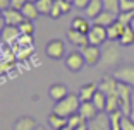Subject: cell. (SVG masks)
Listing matches in <instances>:
<instances>
[{
  "instance_id": "6da1fadb",
  "label": "cell",
  "mask_w": 134,
  "mask_h": 130,
  "mask_svg": "<svg viewBox=\"0 0 134 130\" xmlns=\"http://www.w3.org/2000/svg\"><path fill=\"white\" fill-rule=\"evenodd\" d=\"M79 106H81L79 96L69 92L64 99H60V101H57L55 104H53V110L52 111L60 115V116H64V118H69V116H72V115H76L79 111Z\"/></svg>"
},
{
  "instance_id": "7a4b0ae2",
  "label": "cell",
  "mask_w": 134,
  "mask_h": 130,
  "mask_svg": "<svg viewBox=\"0 0 134 130\" xmlns=\"http://www.w3.org/2000/svg\"><path fill=\"white\" fill-rule=\"evenodd\" d=\"M119 101H120V111L122 115H129L131 110V103H132V96H134V91L129 84H124V82H119Z\"/></svg>"
},
{
  "instance_id": "3957f363",
  "label": "cell",
  "mask_w": 134,
  "mask_h": 130,
  "mask_svg": "<svg viewBox=\"0 0 134 130\" xmlns=\"http://www.w3.org/2000/svg\"><path fill=\"white\" fill-rule=\"evenodd\" d=\"M114 77L119 82L129 84L131 87H134V65L127 63V65H119L114 70Z\"/></svg>"
},
{
  "instance_id": "277c9868",
  "label": "cell",
  "mask_w": 134,
  "mask_h": 130,
  "mask_svg": "<svg viewBox=\"0 0 134 130\" xmlns=\"http://www.w3.org/2000/svg\"><path fill=\"white\" fill-rule=\"evenodd\" d=\"M102 62L105 67H115L120 63V51L115 45H108L105 50H102Z\"/></svg>"
},
{
  "instance_id": "5b68a950",
  "label": "cell",
  "mask_w": 134,
  "mask_h": 130,
  "mask_svg": "<svg viewBox=\"0 0 134 130\" xmlns=\"http://www.w3.org/2000/svg\"><path fill=\"white\" fill-rule=\"evenodd\" d=\"M81 53H83V57H84L86 65H90V67L98 65L100 60H102V50H100V46H95V45H86V46H83L81 48Z\"/></svg>"
},
{
  "instance_id": "8992f818",
  "label": "cell",
  "mask_w": 134,
  "mask_h": 130,
  "mask_svg": "<svg viewBox=\"0 0 134 130\" xmlns=\"http://www.w3.org/2000/svg\"><path fill=\"white\" fill-rule=\"evenodd\" d=\"M107 40H108V36H107V28L98 26V24H93L91 29L88 31V41H90V45L102 46Z\"/></svg>"
},
{
  "instance_id": "52a82bcc",
  "label": "cell",
  "mask_w": 134,
  "mask_h": 130,
  "mask_svg": "<svg viewBox=\"0 0 134 130\" xmlns=\"http://www.w3.org/2000/svg\"><path fill=\"white\" fill-rule=\"evenodd\" d=\"M45 51H47V55L52 60H60L65 55V43L62 40H52V41H48Z\"/></svg>"
},
{
  "instance_id": "ba28073f",
  "label": "cell",
  "mask_w": 134,
  "mask_h": 130,
  "mask_svg": "<svg viewBox=\"0 0 134 130\" xmlns=\"http://www.w3.org/2000/svg\"><path fill=\"white\" fill-rule=\"evenodd\" d=\"M84 65H86V62H84V57L81 51H72L65 57V67L71 72H81Z\"/></svg>"
},
{
  "instance_id": "9c48e42d",
  "label": "cell",
  "mask_w": 134,
  "mask_h": 130,
  "mask_svg": "<svg viewBox=\"0 0 134 130\" xmlns=\"http://www.w3.org/2000/svg\"><path fill=\"white\" fill-rule=\"evenodd\" d=\"M98 89L103 91L107 96L110 94H117V89H119V81L114 77V74H107L102 77V81L98 82Z\"/></svg>"
},
{
  "instance_id": "30bf717a",
  "label": "cell",
  "mask_w": 134,
  "mask_h": 130,
  "mask_svg": "<svg viewBox=\"0 0 134 130\" xmlns=\"http://www.w3.org/2000/svg\"><path fill=\"white\" fill-rule=\"evenodd\" d=\"M65 36H67V40L71 41L74 46H77V48H83V46H86V45H90V41H88V34H86V33L77 31V29L69 28L67 33H65Z\"/></svg>"
},
{
  "instance_id": "8fae6325",
  "label": "cell",
  "mask_w": 134,
  "mask_h": 130,
  "mask_svg": "<svg viewBox=\"0 0 134 130\" xmlns=\"http://www.w3.org/2000/svg\"><path fill=\"white\" fill-rule=\"evenodd\" d=\"M77 113L81 115L86 122H91V120H95L100 115V111H98V108L93 104V101H81V106H79Z\"/></svg>"
},
{
  "instance_id": "7c38bea8",
  "label": "cell",
  "mask_w": 134,
  "mask_h": 130,
  "mask_svg": "<svg viewBox=\"0 0 134 130\" xmlns=\"http://www.w3.org/2000/svg\"><path fill=\"white\" fill-rule=\"evenodd\" d=\"M4 12V21L7 26H19L21 22L24 21V16H23V12L19 10V9H14V7H9L5 9Z\"/></svg>"
},
{
  "instance_id": "4fadbf2b",
  "label": "cell",
  "mask_w": 134,
  "mask_h": 130,
  "mask_svg": "<svg viewBox=\"0 0 134 130\" xmlns=\"http://www.w3.org/2000/svg\"><path fill=\"white\" fill-rule=\"evenodd\" d=\"M69 94V89H67L65 84L62 82H55V84H52L50 89H48V96H50V99H53V101H60V99H64L65 96Z\"/></svg>"
},
{
  "instance_id": "5bb4252c",
  "label": "cell",
  "mask_w": 134,
  "mask_h": 130,
  "mask_svg": "<svg viewBox=\"0 0 134 130\" xmlns=\"http://www.w3.org/2000/svg\"><path fill=\"white\" fill-rule=\"evenodd\" d=\"M88 130H110V118H108V113H100L95 120L90 122V128Z\"/></svg>"
},
{
  "instance_id": "9a60e30c",
  "label": "cell",
  "mask_w": 134,
  "mask_h": 130,
  "mask_svg": "<svg viewBox=\"0 0 134 130\" xmlns=\"http://www.w3.org/2000/svg\"><path fill=\"white\" fill-rule=\"evenodd\" d=\"M36 127H38L36 120L29 115H24V116H21L14 122V130H35Z\"/></svg>"
},
{
  "instance_id": "2e32d148",
  "label": "cell",
  "mask_w": 134,
  "mask_h": 130,
  "mask_svg": "<svg viewBox=\"0 0 134 130\" xmlns=\"http://www.w3.org/2000/svg\"><path fill=\"white\" fill-rule=\"evenodd\" d=\"M96 91H98V84L88 82V84H84V86L79 87L77 96H79V99H81V101H91Z\"/></svg>"
},
{
  "instance_id": "e0dca14e",
  "label": "cell",
  "mask_w": 134,
  "mask_h": 130,
  "mask_svg": "<svg viewBox=\"0 0 134 130\" xmlns=\"http://www.w3.org/2000/svg\"><path fill=\"white\" fill-rule=\"evenodd\" d=\"M103 12V2L102 0H91L90 4H88V7L84 9V14H86L88 19H95V17H98L100 14Z\"/></svg>"
},
{
  "instance_id": "ac0fdd59",
  "label": "cell",
  "mask_w": 134,
  "mask_h": 130,
  "mask_svg": "<svg viewBox=\"0 0 134 130\" xmlns=\"http://www.w3.org/2000/svg\"><path fill=\"white\" fill-rule=\"evenodd\" d=\"M19 38H21L19 28H17V26H7V24H5V28H4V31H2L0 40L5 41V43H12L14 40H19Z\"/></svg>"
},
{
  "instance_id": "d6986e66",
  "label": "cell",
  "mask_w": 134,
  "mask_h": 130,
  "mask_svg": "<svg viewBox=\"0 0 134 130\" xmlns=\"http://www.w3.org/2000/svg\"><path fill=\"white\" fill-rule=\"evenodd\" d=\"M124 26L122 22H119V21H115V22H112L108 28H107V36H108V40L110 41H119V38L122 36L124 33Z\"/></svg>"
},
{
  "instance_id": "ffe728a7",
  "label": "cell",
  "mask_w": 134,
  "mask_h": 130,
  "mask_svg": "<svg viewBox=\"0 0 134 130\" xmlns=\"http://www.w3.org/2000/svg\"><path fill=\"white\" fill-rule=\"evenodd\" d=\"M115 21H117V14L108 12V10H103L98 17L93 19V24H98V26H103V28H108V26H110L112 22H115Z\"/></svg>"
},
{
  "instance_id": "44dd1931",
  "label": "cell",
  "mask_w": 134,
  "mask_h": 130,
  "mask_svg": "<svg viewBox=\"0 0 134 130\" xmlns=\"http://www.w3.org/2000/svg\"><path fill=\"white\" fill-rule=\"evenodd\" d=\"M21 12H23L24 19H28V21H36L40 17V12H38V9H36V4L35 2H29V0L23 5Z\"/></svg>"
},
{
  "instance_id": "7402d4cb",
  "label": "cell",
  "mask_w": 134,
  "mask_h": 130,
  "mask_svg": "<svg viewBox=\"0 0 134 130\" xmlns=\"http://www.w3.org/2000/svg\"><path fill=\"white\" fill-rule=\"evenodd\" d=\"M71 28H72V29H77V31H81V33H86V34H88V31L91 29V24L88 22V17L76 16L74 19H72Z\"/></svg>"
},
{
  "instance_id": "603a6c76",
  "label": "cell",
  "mask_w": 134,
  "mask_h": 130,
  "mask_svg": "<svg viewBox=\"0 0 134 130\" xmlns=\"http://www.w3.org/2000/svg\"><path fill=\"white\" fill-rule=\"evenodd\" d=\"M115 111H120V101H119V91L117 94H110L107 96V108H105V113L112 115Z\"/></svg>"
},
{
  "instance_id": "cb8c5ba5",
  "label": "cell",
  "mask_w": 134,
  "mask_h": 130,
  "mask_svg": "<svg viewBox=\"0 0 134 130\" xmlns=\"http://www.w3.org/2000/svg\"><path fill=\"white\" fill-rule=\"evenodd\" d=\"M48 125H50V128H53V130H60L62 127L67 125V118H64V116H60V115H57V113L52 111V113L48 115Z\"/></svg>"
},
{
  "instance_id": "d4e9b609",
  "label": "cell",
  "mask_w": 134,
  "mask_h": 130,
  "mask_svg": "<svg viewBox=\"0 0 134 130\" xmlns=\"http://www.w3.org/2000/svg\"><path fill=\"white\" fill-rule=\"evenodd\" d=\"M91 101H93V104L98 108L100 113H105V108H107V94L103 92V91H100V89L96 91Z\"/></svg>"
},
{
  "instance_id": "484cf974",
  "label": "cell",
  "mask_w": 134,
  "mask_h": 130,
  "mask_svg": "<svg viewBox=\"0 0 134 130\" xmlns=\"http://www.w3.org/2000/svg\"><path fill=\"white\" fill-rule=\"evenodd\" d=\"M36 9H38L40 16H50V10L55 4V0H36Z\"/></svg>"
},
{
  "instance_id": "4316f807",
  "label": "cell",
  "mask_w": 134,
  "mask_h": 130,
  "mask_svg": "<svg viewBox=\"0 0 134 130\" xmlns=\"http://www.w3.org/2000/svg\"><path fill=\"white\" fill-rule=\"evenodd\" d=\"M119 43L122 45V46H131V45H134V31H132L131 26H126V28H124L122 36L119 38Z\"/></svg>"
},
{
  "instance_id": "83f0119b",
  "label": "cell",
  "mask_w": 134,
  "mask_h": 130,
  "mask_svg": "<svg viewBox=\"0 0 134 130\" xmlns=\"http://www.w3.org/2000/svg\"><path fill=\"white\" fill-rule=\"evenodd\" d=\"M35 21H28V19H24L23 22L17 26L19 28V33L21 36H33V33H35Z\"/></svg>"
},
{
  "instance_id": "f1b7e54d",
  "label": "cell",
  "mask_w": 134,
  "mask_h": 130,
  "mask_svg": "<svg viewBox=\"0 0 134 130\" xmlns=\"http://www.w3.org/2000/svg\"><path fill=\"white\" fill-rule=\"evenodd\" d=\"M108 118H110V130H122V125H120L122 111H115V113L108 115Z\"/></svg>"
},
{
  "instance_id": "f546056e",
  "label": "cell",
  "mask_w": 134,
  "mask_h": 130,
  "mask_svg": "<svg viewBox=\"0 0 134 130\" xmlns=\"http://www.w3.org/2000/svg\"><path fill=\"white\" fill-rule=\"evenodd\" d=\"M102 2H103V10L114 12V14H119V12H120L119 0H102Z\"/></svg>"
},
{
  "instance_id": "4dcf8cb0",
  "label": "cell",
  "mask_w": 134,
  "mask_h": 130,
  "mask_svg": "<svg viewBox=\"0 0 134 130\" xmlns=\"http://www.w3.org/2000/svg\"><path fill=\"white\" fill-rule=\"evenodd\" d=\"M83 123H86V120H84L79 113H76V115H72V116H69V118H67V125L71 127V128H76V127L83 125Z\"/></svg>"
},
{
  "instance_id": "1f68e13d",
  "label": "cell",
  "mask_w": 134,
  "mask_h": 130,
  "mask_svg": "<svg viewBox=\"0 0 134 130\" xmlns=\"http://www.w3.org/2000/svg\"><path fill=\"white\" fill-rule=\"evenodd\" d=\"M132 17H134V12H119L117 14V21L122 22L124 26H129L131 21H132Z\"/></svg>"
},
{
  "instance_id": "d6a6232c",
  "label": "cell",
  "mask_w": 134,
  "mask_h": 130,
  "mask_svg": "<svg viewBox=\"0 0 134 130\" xmlns=\"http://www.w3.org/2000/svg\"><path fill=\"white\" fill-rule=\"evenodd\" d=\"M120 12H134V0H119Z\"/></svg>"
},
{
  "instance_id": "836d02e7",
  "label": "cell",
  "mask_w": 134,
  "mask_h": 130,
  "mask_svg": "<svg viewBox=\"0 0 134 130\" xmlns=\"http://www.w3.org/2000/svg\"><path fill=\"white\" fill-rule=\"evenodd\" d=\"M120 125H122V130H134V122L127 116V115H122Z\"/></svg>"
},
{
  "instance_id": "e575fe53",
  "label": "cell",
  "mask_w": 134,
  "mask_h": 130,
  "mask_svg": "<svg viewBox=\"0 0 134 130\" xmlns=\"http://www.w3.org/2000/svg\"><path fill=\"white\" fill-rule=\"evenodd\" d=\"M60 16H64V14H62V9H60L59 2L55 0V4H53V7H52V10H50V17H52V19H59Z\"/></svg>"
},
{
  "instance_id": "d590c367",
  "label": "cell",
  "mask_w": 134,
  "mask_h": 130,
  "mask_svg": "<svg viewBox=\"0 0 134 130\" xmlns=\"http://www.w3.org/2000/svg\"><path fill=\"white\" fill-rule=\"evenodd\" d=\"M57 2H59L60 9H62V14H69V12H71V9H72L71 2H65V0H57Z\"/></svg>"
},
{
  "instance_id": "8d00e7d4",
  "label": "cell",
  "mask_w": 134,
  "mask_h": 130,
  "mask_svg": "<svg viewBox=\"0 0 134 130\" xmlns=\"http://www.w3.org/2000/svg\"><path fill=\"white\" fill-rule=\"evenodd\" d=\"M91 0H74L72 2V5H74L76 9H79V10H84V9L88 7V4H90Z\"/></svg>"
},
{
  "instance_id": "74e56055",
  "label": "cell",
  "mask_w": 134,
  "mask_h": 130,
  "mask_svg": "<svg viewBox=\"0 0 134 130\" xmlns=\"http://www.w3.org/2000/svg\"><path fill=\"white\" fill-rule=\"evenodd\" d=\"M28 0H10V7H14V9H23V5L26 4Z\"/></svg>"
},
{
  "instance_id": "f35d334b",
  "label": "cell",
  "mask_w": 134,
  "mask_h": 130,
  "mask_svg": "<svg viewBox=\"0 0 134 130\" xmlns=\"http://www.w3.org/2000/svg\"><path fill=\"white\" fill-rule=\"evenodd\" d=\"M9 7H10V0H0V10H5Z\"/></svg>"
},
{
  "instance_id": "ab89813d",
  "label": "cell",
  "mask_w": 134,
  "mask_h": 130,
  "mask_svg": "<svg viewBox=\"0 0 134 130\" xmlns=\"http://www.w3.org/2000/svg\"><path fill=\"white\" fill-rule=\"evenodd\" d=\"M127 116L134 122V96H132V103H131V110H129V115H127Z\"/></svg>"
},
{
  "instance_id": "60d3db41",
  "label": "cell",
  "mask_w": 134,
  "mask_h": 130,
  "mask_svg": "<svg viewBox=\"0 0 134 130\" xmlns=\"http://www.w3.org/2000/svg\"><path fill=\"white\" fill-rule=\"evenodd\" d=\"M88 128H90V122H86V123H83V125L76 127V128H72V130H88Z\"/></svg>"
},
{
  "instance_id": "b9f144b4",
  "label": "cell",
  "mask_w": 134,
  "mask_h": 130,
  "mask_svg": "<svg viewBox=\"0 0 134 130\" xmlns=\"http://www.w3.org/2000/svg\"><path fill=\"white\" fill-rule=\"evenodd\" d=\"M60 130H72V128H71V127H69V125H65V127H62V128H60Z\"/></svg>"
},
{
  "instance_id": "7bdbcfd3",
  "label": "cell",
  "mask_w": 134,
  "mask_h": 130,
  "mask_svg": "<svg viewBox=\"0 0 134 130\" xmlns=\"http://www.w3.org/2000/svg\"><path fill=\"white\" fill-rule=\"evenodd\" d=\"M131 28H132V31H134V17H132V21H131V24H129Z\"/></svg>"
},
{
  "instance_id": "ee69618b",
  "label": "cell",
  "mask_w": 134,
  "mask_h": 130,
  "mask_svg": "<svg viewBox=\"0 0 134 130\" xmlns=\"http://www.w3.org/2000/svg\"><path fill=\"white\" fill-rule=\"evenodd\" d=\"M35 130H45V127H41V125H38V127H36V128Z\"/></svg>"
},
{
  "instance_id": "f6af8a7d",
  "label": "cell",
  "mask_w": 134,
  "mask_h": 130,
  "mask_svg": "<svg viewBox=\"0 0 134 130\" xmlns=\"http://www.w3.org/2000/svg\"><path fill=\"white\" fill-rule=\"evenodd\" d=\"M65 2H71V4H72V2H74V0H65Z\"/></svg>"
},
{
  "instance_id": "bcb514c9",
  "label": "cell",
  "mask_w": 134,
  "mask_h": 130,
  "mask_svg": "<svg viewBox=\"0 0 134 130\" xmlns=\"http://www.w3.org/2000/svg\"><path fill=\"white\" fill-rule=\"evenodd\" d=\"M29 2H36V0H29Z\"/></svg>"
}]
</instances>
